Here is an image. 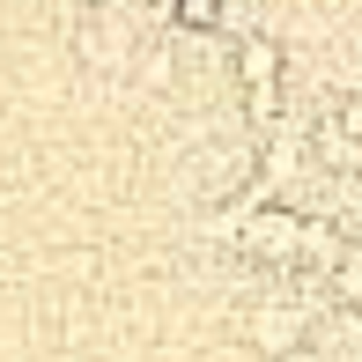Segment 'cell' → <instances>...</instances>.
I'll return each instance as SVG.
<instances>
[{"label": "cell", "mask_w": 362, "mask_h": 362, "mask_svg": "<svg viewBox=\"0 0 362 362\" xmlns=\"http://www.w3.org/2000/svg\"><path fill=\"white\" fill-rule=\"evenodd\" d=\"M244 74H252V111L267 119V111H274V52L252 45V52H244Z\"/></svg>", "instance_id": "obj_1"}, {"label": "cell", "mask_w": 362, "mask_h": 362, "mask_svg": "<svg viewBox=\"0 0 362 362\" xmlns=\"http://www.w3.org/2000/svg\"><path fill=\"white\" fill-rule=\"evenodd\" d=\"M296 325H303L296 310H267V318H259V348H274V355L296 348Z\"/></svg>", "instance_id": "obj_2"}, {"label": "cell", "mask_w": 362, "mask_h": 362, "mask_svg": "<svg viewBox=\"0 0 362 362\" xmlns=\"http://www.w3.org/2000/svg\"><path fill=\"white\" fill-rule=\"evenodd\" d=\"M340 296H348V303H362V252L340 259Z\"/></svg>", "instance_id": "obj_3"}, {"label": "cell", "mask_w": 362, "mask_h": 362, "mask_svg": "<svg viewBox=\"0 0 362 362\" xmlns=\"http://www.w3.org/2000/svg\"><path fill=\"white\" fill-rule=\"evenodd\" d=\"M177 15L185 23H215V0H177Z\"/></svg>", "instance_id": "obj_4"}]
</instances>
